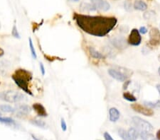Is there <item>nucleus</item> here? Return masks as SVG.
<instances>
[{
  "instance_id": "9b49d317",
  "label": "nucleus",
  "mask_w": 160,
  "mask_h": 140,
  "mask_svg": "<svg viewBox=\"0 0 160 140\" xmlns=\"http://www.w3.org/2000/svg\"><path fill=\"white\" fill-rule=\"evenodd\" d=\"M125 38L123 37H117V38H114L111 40V42L112 44L115 46L116 48L118 49H125L126 48L127 45L125 44Z\"/></svg>"
},
{
  "instance_id": "7c9ffc66",
  "label": "nucleus",
  "mask_w": 160,
  "mask_h": 140,
  "mask_svg": "<svg viewBox=\"0 0 160 140\" xmlns=\"http://www.w3.org/2000/svg\"><path fill=\"white\" fill-rule=\"evenodd\" d=\"M104 138H105V140H114L111 137V135L109 134L108 132L104 133Z\"/></svg>"
},
{
  "instance_id": "f8f14e48",
  "label": "nucleus",
  "mask_w": 160,
  "mask_h": 140,
  "mask_svg": "<svg viewBox=\"0 0 160 140\" xmlns=\"http://www.w3.org/2000/svg\"><path fill=\"white\" fill-rule=\"evenodd\" d=\"M108 74L113 77L115 79L119 81H125L126 79V77H125V74L122 73V72H118V71L110 69L108 70Z\"/></svg>"
},
{
  "instance_id": "39448f33",
  "label": "nucleus",
  "mask_w": 160,
  "mask_h": 140,
  "mask_svg": "<svg viewBox=\"0 0 160 140\" xmlns=\"http://www.w3.org/2000/svg\"><path fill=\"white\" fill-rule=\"evenodd\" d=\"M149 45L152 47L160 45V31L156 28H152L149 31Z\"/></svg>"
},
{
  "instance_id": "6e6552de",
  "label": "nucleus",
  "mask_w": 160,
  "mask_h": 140,
  "mask_svg": "<svg viewBox=\"0 0 160 140\" xmlns=\"http://www.w3.org/2000/svg\"><path fill=\"white\" fill-rule=\"evenodd\" d=\"M91 3L95 9L106 11L110 9V5L108 1L105 0H90Z\"/></svg>"
},
{
  "instance_id": "1a4fd4ad",
  "label": "nucleus",
  "mask_w": 160,
  "mask_h": 140,
  "mask_svg": "<svg viewBox=\"0 0 160 140\" xmlns=\"http://www.w3.org/2000/svg\"><path fill=\"white\" fill-rule=\"evenodd\" d=\"M130 140H144L143 137L144 133L140 132L136 128L132 127L128 132Z\"/></svg>"
},
{
  "instance_id": "2eb2a0df",
  "label": "nucleus",
  "mask_w": 160,
  "mask_h": 140,
  "mask_svg": "<svg viewBox=\"0 0 160 140\" xmlns=\"http://www.w3.org/2000/svg\"><path fill=\"white\" fill-rule=\"evenodd\" d=\"M88 51H89V53H90V55L93 58L98 59V60H99V59H104V58H105V57H104V55H103V54H101L100 52H99L98 51L95 50L93 47H89Z\"/></svg>"
},
{
  "instance_id": "4c0bfd02",
  "label": "nucleus",
  "mask_w": 160,
  "mask_h": 140,
  "mask_svg": "<svg viewBox=\"0 0 160 140\" xmlns=\"http://www.w3.org/2000/svg\"><path fill=\"white\" fill-rule=\"evenodd\" d=\"M70 1H79L80 0H70Z\"/></svg>"
},
{
  "instance_id": "c9c22d12",
  "label": "nucleus",
  "mask_w": 160,
  "mask_h": 140,
  "mask_svg": "<svg viewBox=\"0 0 160 140\" xmlns=\"http://www.w3.org/2000/svg\"><path fill=\"white\" fill-rule=\"evenodd\" d=\"M156 89H157L158 92H159V94L160 95V84H157L156 85Z\"/></svg>"
},
{
  "instance_id": "0eeeda50",
  "label": "nucleus",
  "mask_w": 160,
  "mask_h": 140,
  "mask_svg": "<svg viewBox=\"0 0 160 140\" xmlns=\"http://www.w3.org/2000/svg\"><path fill=\"white\" fill-rule=\"evenodd\" d=\"M131 108L134 111L137 113H140V114L144 115V116L151 117L154 115V111L151 108H148L147 107L143 106V105L138 104V103H135L131 105Z\"/></svg>"
},
{
  "instance_id": "a878e982",
  "label": "nucleus",
  "mask_w": 160,
  "mask_h": 140,
  "mask_svg": "<svg viewBox=\"0 0 160 140\" xmlns=\"http://www.w3.org/2000/svg\"><path fill=\"white\" fill-rule=\"evenodd\" d=\"M11 34H12V36H14V38H20V36H19V32H18L16 25H14V26H13L12 31H11Z\"/></svg>"
},
{
  "instance_id": "58836bf2",
  "label": "nucleus",
  "mask_w": 160,
  "mask_h": 140,
  "mask_svg": "<svg viewBox=\"0 0 160 140\" xmlns=\"http://www.w3.org/2000/svg\"><path fill=\"white\" fill-rule=\"evenodd\" d=\"M158 72H159V75L160 76V67L159 68V70H158Z\"/></svg>"
},
{
  "instance_id": "f257e3e1",
  "label": "nucleus",
  "mask_w": 160,
  "mask_h": 140,
  "mask_svg": "<svg viewBox=\"0 0 160 140\" xmlns=\"http://www.w3.org/2000/svg\"><path fill=\"white\" fill-rule=\"evenodd\" d=\"M73 19L78 26L84 32L96 37H104L108 35L118 23L115 17L83 15L77 13H74Z\"/></svg>"
},
{
  "instance_id": "393cba45",
  "label": "nucleus",
  "mask_w": 160,
  "mask_h": 140,
  "mask_svg": "<svg viewBox=\"0 0 160 140\" xmlns=\"http://www.w3.org/2000/svg\"><path fill=\"white\" fill-rule=\"evenodd\" d=\"M143 137H144V140H158L154 135L150 134V133H144Z\"/></svg>"
},
{
  "instance_id": "dca6fc26",
  "label": "nucleus",
  "mask_w": 160,
  "mask_h": 140,
  "mask_svg": "<svg viewBox=\"0 0 160 140\" xmlns=\"http://www.w3.org/2000/svg\"><path fill=\"white\" fill-rule=\"evenodd\" d=\"M134 7L135 9H137V10L145 11L147 9V5L146 3L141 1V0H136L135 1Z\"/></svg>"
},
{
  "instance_id": "ea45409f",
  "label": "nucleus",
  "mask_w": 160,
  "mask_h": 140,
  "mask_svg": "<svg viewBox=\"0 0 160 140\" xmlns=\"http://www.w3.org/2000/svg\"><path fill=\"white\" fill-rule=\"evenodd\" d=\"M147 1H152V0H147Z\"/></svg>"
},
{
  "instance_id": "473e14b6",
  "label": "nucleus",
  "mask_w": 160,
  "mask_h": 140,
  "mask_svg": "<svg viewBox=\"0 0 160 140\" xmlns=\"http://www.w3.org/2000/svg\"><path fill=\"white\" fill-rule=\"evenodd\" d=\"M130 83H131V81H125L124 83V84H123V89L126 90L127 88H128V86L130 84Z\"/></svg>"
},
{
  "instance_id": "4be33fe9",
  "label": "nucleus",
  "mask_w": 160,
  "mask_h": 140,
  "mask_svg": "<svg viewBox=\"0 0 160 140\" xmlns=\"http://www.w3.org/2000/svg\"><path fill=\"white\" fill-rule=\"evenodd\" d=\"M29 47H30L31 55H32V57H33V58H34V60H36V59L37 58V55H36V52L35 48H34V44H33L32 39H31V38H29Z\"/></svg>"
},
{
  "instance_id": "a211bd4d",
  "label": "nucleus",
  "mask_w": 160,
  "mask_h": 140,
  "mask_svg": "<svg viewBox=\"0 0 160 140\" xmlns=\"http://www.w3.org/2000/svg\"><path fill=\"white\" fill-rule=\"evenodd\" d=\"M124 99L128 100L130 102H135L137 100V98L134 95L130 93V92H125L123 95Z\"/></svg>"
},
{
  "instance_id": "f3484780",
  "label": "nucleus",
  "mask_w": 160,
  "mask_h": 140,
  "mask_svg": "<svg viewBox=\"0 0 160 140\" xmlns=\"http://www.w3.org/2000/svg\"><path fill=\"white\" fill-rule=\"evenodd\" d=\"M0 110L4 113H15V108L9 105H1Z\"/></svg>"
},
{
  "instance_id": "412c9836",
  "label": "nucleus",
  "mask_w": 160,
  "mask_h": 140,
  "mask_svg": "<svg viewBox=\"0 0 160 140\" xmlns=\"http://www.w3.org/2000/svg\"><path fill=\"white\" fill-rule=\"evenodd\" d=\"M0 123H5V124H15V121L11 118H6V117H1L0 115Z\"/></svg>"
},
{
  "instance_id": "2f4dec72",
  "label": "nucleus",
  "mask_w": 160,
  "mask_h": 140,
  "mask_svg": "<svg viewBox=\"0 0 160 140\" xmlns=\"http://www.w3.org/2000/svg\"><path fill=\"white\" fill-rule=\"evenodd\" d=\"M40 70H41V72H42V75L43 76L45 75V73H46L45 67H44V65H43L42 62H41L40 63Z\"/></svg>"
},
{
  "instance_id": "4468645a",
  "label": "nucleus",
  "mask_w": 160,
  "mask_h": 140,
  "mask_svg": "<svg viewBox=\"0 0 160 140\" xmlns=\"http://www.w3.org/2000/svg\"><path fill=\"white\" fill-rule=\"evenodd\" d=\"M31 108L30 107L26 105H19L17 108H15V112L21 115H26L30 113Z\"/></svg>"
},
{
  "instance_id": "f03ea898",
  "label": "nucleus",
  "mask_w": 160,
  "mask_h": 140,
  "mask_svg": "<svg viewBox=\"0 0 160 140\" xmlns=\"http://www.w3.org/2000/svg\"><path fill=\"white\" fill-rule=\"evenodd\" d=\"M11 79L20 89L31 96L34 95L30 89V84L33 79L31 72L24 69H18L12 74Z\"/></svg>"
},
{
  "instance_id": "f704fd0d",
  "label": "nucleus",
  "mask_w": 160,
  "mask_h": 140,
  "mask_svg": "<svg viewBox=\"0 0 160 140\" xmlns=\"http://www.w3.org/2000/svg\"><path fill=\"white\" fill-rule=\"evenodd\" d=\"M4 55V50H3L2 48H1V47H0V57H2V56Z\"/></svg>"
},
{
  "instance_id": "ddd939ff",
  "label": "nucleus",
  "mask_w": 160,
  "mask_h": 140,
  "mask_svg": "<svg viewBox=\"0 0 160 140\" xmlns=\"http://www.w3.org/2000/svg\"><path fill=\"white\" fill-rule=\"evenodd\" d=\"M120 116V113L119 110L115 108H111L109 110V118L113 123H115L119 120Z\"/></svg>"
},
{
  "instance_id": "5701e85b",
  "label": "nucleus",
  "mask_w": 160,
  "mask_h": 140,
  "mask_svg": "<svg viewBox=\"0 0 160 140\" xmlns=\"http://www.w3.org/2000/svg\"><path fill=\"white\" fill-rule=\"evenodd\" d=\"M31 123L36 126L39 127H44L46 126V123L43 120H31Z\"/></svg>"
},
{
  "instance_id": "e433bc0d",
  "label": "nucleus",
  "mask_w": 160,
  "mask_h": 140,
  "mask_svg": "<svg viewBox=\"0 0 160 140\" xmlns=\"http://www.w3.org/2000/svg\"><path fill=\"white\" fill-rule=\"evenodd\" d=\"M31 137H32L33 139H34V140H42V139H39V138H38V137H36V136H34V134H31Z\"/></svg>"
},
{
  "instance_id": "b1692460",
  "label": "nucleus",
  "mask_w": 160,
  "mask_h": 140,
  "mask_svg": "<svg viewBox=\"0 0 160 140\" xmlns=\"http://www.w3.org/2000/svg\"><path fill=\"white\" fill-rule=\"evenodd\" d=\"M81 8L83 11H95L96 9L93 6H91L90 4H85V3L81 4Z\"/></svg>"
},
{
  "instance_id": "9d476101",
  "label": "nucleus",
  "mask_w": 160,
  "mask_h": 140,
  "mask_svg": "<svg viewBox=\"0 0 160 140\" xmlns=\"http://www.w3.org/2000/svg\"><path fill=\"white\" fill-rule=\"evenodd\" d=\"M32 108L33 109L35 110L36 114L39 115V116L44 117V118L47 117L48 113L47 112V110H46V108H44V106L42 104L38 103H34L32 105Z\"/></svg>"
},
{
  "instance_id": "423d86ee",
  "label": "nucleus",
  "mask_w": 160,
  "mask_h": 140,
  "mask_svg": "<svg viewBox=\"0 0 160 140\" xmlns=\"http://www.w3.org/2000/svg\"><path fill=\"white\" fill-rule=\"evenodd\" d=\"M142 36L140 35L139 30L137 29H133L131 31L129 37H128V42L130 45L138 46L141 44Z\"/></svg>"
},
{
  "instance_id": "72a5a7b5",
  "label": "nucleus",
  "mask_w": 160,
  "mask_h": 140,
  "mask_svg": "<svg viewBox=\"0 0 160 140\" xmlns=\"http://www.w3.org/2000/svg\"><path fill=\"white\" fill-rule=\"evenodd\" d=\"M156 139H157L158 140H160V130H158L157 132H156Z\"/></svg>"
},
{
  "instance_id": "c85d7f7f",
  "label": "nucleus",
  "mask_w": 160,
  "mask_h": 140,
  "mask_svg": "<svg viewBox=\"0 0 160 140\" xmlns=\"http://www.w3.org/2000/svg\"><path fill=\"white\" fill-rule=\"evenodd\" d=\"M124 6H125V9H126L127 11H130V9H131V4H130V2L129 1H126L125 2V4H124Z\"/></svg>"
},
{
  "instance_id": "20e7f679",
  "label": "nucleus",
  "mask_w": 160,
  "mask_h": 140,
  "mask_svg": "<svg viewBox=\"0 0 160 140\" xmlns=\"http://www.w3.org/2000/svg\"><path fill=\"white\" fill-rule=\"evenodd\" d=\"M133 125L138 131L142 133H149L153 130V127L149 122L143 120L140 117H133Z\"/></svg>"
},
{
  "instance_id": "cd10ccee",
  "label": "nucleus",
  "mask_w": 160,
  "mask_h": 140,
  "mask_svg": "<svg viewBox=\"0 0 160 140\" xmlns=\"http://www.w3.org/2000/svg\"><path fill=\"white\" fill-rule=\"evenodd\" d=\"M61 129L63 132H66L67 130V125L66 123L65 120L63 118H61Z\"/></svg>"
},
{
  "instance_id": "bb28decb",
  "label": "nucleus",
  "mask_w": 160,
  "mask_h": 140,
  "mask_svg": "<svg viewBox=\"0 0 160 140\" xmlns=\"http://www.w3.org/2000/svg\"><path fill=\"white\" fill-rule=\"evenodd\" d=\"M45 58L47 59V60L50 61V62H54V60H62L61 58H59L58 57H55V56H50V55H44Z\"/></svg>"
},
{
  "instance_id": "c756f323",
  "label": "nucleus",
  "mask_w": 160,
  "mask_h": 140,
  "mask_svg": "<svg viewBox=\"0 0 160 140\" xmlns=\"http://www.w3.org/2000/svg\"><path fill=\"white\" fill-rule=\"evenodd\" d=\"M139 32L141 34H146L147 33V28L144 27V26H142V27H140Z\"/></svg>"
},
{
  "instance_id": "7ed1b4c3",
  "label": "nucleus",
  "mask_w": 160,
  "mask_h": 140,
  "mask_svg": "<svg viewBox=\"0 0 160 140\" xmlns=\"http://www.w3.org/2000/svg\"><path fill=\"white\" fill-rule=\"evenodd\" d=\"M0 98L8 103H19L26 100L27 98L23 93L9 90L0 93Z\"/></svg>"
},
{
  "instance_id": "6ab92c4d",
  "label": "nucleus",
  "mask_w": 160,
  "mask_h": 140,
  "mask_svg": "<svg viewBox=\"0 0 160 140\" xmlns=\"http://www.w3.org/2000/svg\"><path fill=\"white\" fill-rule=\"evenodd\" d=\"M118 134L123 140H130L128 132L123 128H120L118 130Z\"/></svg>"
},
{
  "instance_id": "aec40b11",
  "label": "nucleus",
  "mask_w": 160,
  "mask_h": 140,
  "mask_svg": "<svg viewBox=\"0 0 160 140\" xmlns=\"http://www.w3.org/2000/svg\"><path fill=\"white\" fill-rule=\"evenodd\" d=\"M144 105L152 108H160V100H157L155 103L150 101H144Z\"/></svg>"
}]
</instances>
